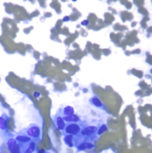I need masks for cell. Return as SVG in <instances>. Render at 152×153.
I'll return each mask as SVG.
<instances>
[{
  "label": "cell",
  "instance_id": "6da1fadb",
  "mask_svg": "<svg viewBox=\"0 0 152 153\" xmlns=\"http://www.w3.org/2000/svg\"><path fill=\"white\" fill-rule=\"evenodd\" d=\"M18 135H23L30 137L33 141H39L42 138V130L40 126L36 123H32L27 128H24L17 133Z\"/></svg>",
  "mask_w": 152,
  "mask_h": 153
},
{
  "label": "cell",
  "instance_id": "7a4b0ae2",
  "mask_svg": "<svg viewBox=\"0 0 152 153\" xmlns=\"http://www.w3.org/2000/svg\"><path fill=\"white\" fill-rule=\"evenodd\" d=\"M9 122V116L6 113H3L0 116V137L4 141L10 138L8 132V126Z\"/></svg>",
  "mask_w": 152,
  "mask_h": 153
},
{
  "label": "cell",
  "instance_id": "3957f363",
  "mask_svg": "<svg viewBox=\"0 0 152 153\" xmlns=\"http://www.w3.org/2000/svg\"><path fill=\"white\" fill-rule=\"evenodd\" d=\"M84 126L80 123H67L62 132L65 135H71L74 136H79Z\"/></svg>",
  "mask_w": 152,
  "mask_h": 153
},
{
  "label": "cell",
  "instance_id": "277c9868",
  "mask_svg": "<svg viewBox=\"0 0 152 153\" xmlns=\"http://www.w3.org/2000/svg\"><path fill=\"white\" fill-rule=\"evenodd\" d=\"M53 123L54 126L58 131H63L65 127L66 123L62 118V108H60L53 118Z\"/></svg>",
  "mask_w": 152,
  "mask_h": 153
},
{
  "label": "cell",
  "instance_id": "5b68a950",
  "mask_svg": "<svg viewBox=\"0 0 152 153\" xmlns=\"http://www.w3.org/2000/svg\"><path fill=\"white\" fill-rule=\"evenodd\" d=\"M8 149L11 153H21L20 145L17 142L15 139L10 138L6 141Z\"/></svg>",
  "mask_w": 152,
  "mask_h": 153
},
{
  "label": "cell",
  "instance_id": "8992f818",
  "mask_svg": "<svg viewBox=\"0 0 152 153\" xmlns=\"http://www.w3.org/2000/svg\"><path fill=\"white\" fill-rule=\"evenodd\" d=\"M98 127L96 126H85L79 136H82L84 137H90L94 136L96 134H97V131Z\"/></svg>",
  "mask_w": 152,
  "mask_h": 153
},
{
  "label": "cell",
  "instance_id": "52a82bcc",
  "mask_svg": "<svg viewBox=\"0 0 152 153\" xmlns=\"http://www.w3.org/2000/svg\"><path fill=\"white\" fill-rule=\"evenodd\" d=\"M89 102L90 105L92 106L100 109L104 111H107V109L103 103L101 101V100L99 98L97 95H94L92 98H90L89 100Z\"/></svg>",
  "mask_w": 152,
  "mask_h": 153
},
{
  "label": "cell",
  "instance_id": "ba28073f",
  "mask_svg": "<svg viewBox=\"0 0 152 153\" xmlns=\"http://www.w3.org/2000/svg\"><path fill=\"white\" fill-rule=\"evenodd\" d=\"M21 153H33L36 148V142L32 141L29 143L23 145H20Z\"/></svg>",
  "mask_w": 152,
  "mask_h": 153
},
{
  "label": "cell",
  "instance_id": "9c48e42d",
  "mask_svg": "<svg viewBox=\"0 0 152 153\" xmlns=\"http://www.w3.org/2000/svg\"><path fill=\"white\" fill-rule=\"evenodd\" d=\"M62 118L66 123H80L81 122V120H80V118L75 114H71V115H68V116L62 115Z\"/></svg>",
  "mask_w": 152,
  "mask_h": 153
},
{
  "label": "cell",
  "instance_id": "30bf717a",
  "mask_svg": "<svg viewBox=\"0 0 152 153\" xmlns=\"http://www.w3.org/2000/svg\"><path fill=\"white\" fill-rule=\"evenodd\" d=\"M95 145L91 142H83L80 143L77 147V149L78 151H82L85 150L92 149L95 148Z\"/></svg>",
  "mask_w": 152,
  "mask_h": 153
},
{
  "label": "cell",
  "instance_id": "8fae6325",
  "mask_svg": "<svg viewBox=\"0 0 152 153\" xmlns=\"http://www.w3.org/2000/svg\"><path fill=\"white\" fill-rule=\"evenodd\" d=\"M15 139L19 145L26 144L32 141V139L30 137L23 135H17L16 136Z\"/></svg>",
  "mask_w": 152,
  "mask_h": 153
},
{
  "label": "cell",
  "instance_id": "7c38bea8",
  "mask_svg": "<svg viewBox=\"0 0 152 153\" xmlns=\"http://www.w3.org/2000/svg\"><path fill=\"white\" fill-rule=\"evenodd\" d=\"M74 136L71 135H64V141L65 144L70 148L74 146Z\"/></svg>",
  "mask_w": 152,
  "mask_h": 153
},
{
  "label": "cell",
  "instance_id": "4fadbf2b",
  "mask_svg": "<svg viewBox=\"0 0 152 153\" xmlns=\"http://www.w3.org/2000/svg\"><path fill=\"white\" fill-rule=\"evenodd\" d=\"M74 114V110L73 107L71 106H66L64 108H62V115L63 116H68L71 114Z\"/></svg>",
  "mask_w": 152,
  "mask_h": 153
},
{
  "label": "cell",
  "instance_id": "5bb4252c",
  "mask_svg": "<svg viewBox=\"0 0 152 153\" xmlns=\"http://www.w3.org/2000/svg\"><path fill=\"white\" fill-rule=\"evenodd\" d=\"M107 131H108L107 125L106 124H102L100 126H99L98 128V131H97V135H100Z\"/></svg>",
  "mask_w": 152,
  "mask_h": 153
},
{
  "label": "cell",
  "instance_id": "9a60e30c",
  "mask_svg": "<svg viewBox=\"0 0 152 153\" xmlns=\"http://www.w3.org/2000/svg\"><path fill=\"white\" fill-rule=\"evenodd\" d=\"M89 22L88 20H85L83 22H82V23H81V25L84 26H87L89 25Z\"/></svg>",
  "mask_w": 152,
  "mask_h": 153
},
{
  "label": "cell",
  "instance_id": "2e32d148",
  "mask_svg": "<svg viewBox=\"0 0 152 153\" xmlns=\"http://www.w3.org/2000/svg\"><path fill=\"white\" fill-rule=\"evenodd\" d=\"M33 95H34V97H35V98H39V97H40V95H41V94H40V92H34V93H33Z\"/></svg>",
  "mask_w": 152,
  "mask_h": 153
},
{
  "label": "cell",
  "instance_id": "e0dca14e",
  "mask_svg": "<svg viewBox=\"0 0 152 153\" xmlns=\"http://www.w3.org/2000/svg\"><path fill=\"white\" fill-rule=\"evenodd\" d=\"M63 22H68L70 20V17L69 16H65L64 18H63Z\"/></svg>",
  "mask_w": 152,
  "mask_h": 153
},
{
  "label": "cell",
  "instance_id": "ac0fdd59",
  "mask_svg": "<svg viewBox=\"0 0 152 153\" xmlns=\"http://www.w3.org/2000/svg\"><path fill=\"white\" fill-rule=\"evenodd\" d=\"M45 149H40V150L38 151V152H37V153H45Z\"/></svg>",
  "mask_w": 152,
  "mask_h": 153
},
{
  "label": "cell",
  "instance_id": "d6986e66",
  "mask_svg": "<svg viewBox=\"0 0 152 153\" xmlns=\"http://www.w3.org/2000/svg\"><path fill=\"white\" fill-rule=\"evenodd\" d=\"M45 153H47V152H45Z\"/></svg>",
  "mask_w": 152,
  "mask_h": 153
}]
</instances>
